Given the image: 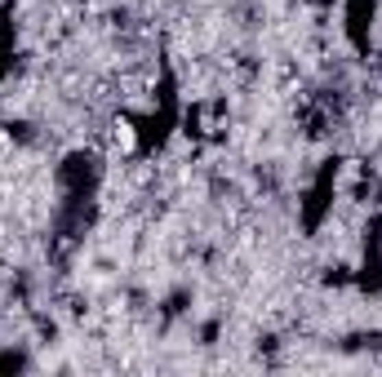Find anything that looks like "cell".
I'll return each mask as SVG.
<instances>
[{
  "label": "cell",
  "instance_id": "1",
  "mask_svg": "<svg viewBox=\"0 0 382 377\" xmlns=\"http://www.w3.org/2000/svg\"><path fill=\"white\" fill-rule=\"evenodd\" d=\"M111 129H116V147H120V151H134V147H138V134H134V125H129V120H116Z\"/></svg>",
  "mask_w": 382,
  "mask_h": 377
}]
</instances>
